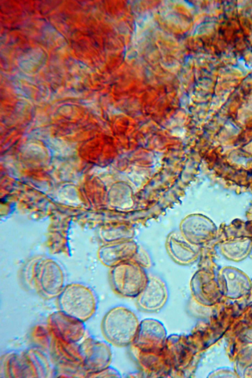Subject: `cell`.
Instances as JSON below:
<instances>
[{
  "label": "cell",
  "mask_w": 252,
  "mask_h": 378,
  "mask_svg": "<svg viewBox=\"0 0 252 378\" xmlns=\"http://www.w3.org/2000/svg\"><path fill=\"white\" fill-rule=\"evenodd\" d=\"M140 326L136 315L122 306L114 307L104 315L101 330L110 345L125 346L135 340Z\"/></svg>",
  "instance_id": "1"
},
{
  "label": "cell",
  "mask_w": 252,
  "mask_h": 378,
  "mask_svg": "<svg viewBox=\"0 0 252 378\" xmlns=\"http://www.w3.org/2000/svg\"><path fill=\"white\" fill-rule=\"evenodd\" d=\"M57 298L60 310L84 322L92 318L97 310V295L83 284L65 286Z\"/></svg>",
  "instance_id": "2"
},
{
  "label": "cell",
  "mask_w": 252,
  "mask_h": 378,
  "mask_svg": "<svg viewBox=\"0 0 252 378\" xmlns=\"http://www.w3.org/2000/svg\"><path fill=\"white\" fill-rule=\"evenodd\" d=\"M110 344L92 337L79 344L82 367L86 374L99 372L109 366L112 359Z\"/></svg>",
  "instance_id": "3"
},
{
  "label": "cell",
  "mask_w": 252,
  "mask_h": 378,
  "mask_svg": "<svg viewBox=\"0 0 252 378\" xmlns=\"http://www.w3.org/2000/svg\"><path fill=\"white\" fill-rule=\"evenodd\" d=\"M47 325L54 338L70 343H78L86 332L84 322L60 310L49 316Z\"/></svg>",
  "instance_id": "4"
},
{
  "label": "cell",
  "mask_w": 252,
  "mask_h": 378,
  "mask_svg": "<svg viewBox=\"0 0 252 378\" xmlns=\"http://www.w3.org/2000/svg\"><path fill=\"white\" fill-rule=\"evenodd\" d=\"M37 278L39 291L47 298L58 297L65 287L61 269L54 265L44 266L39 270Z\"/></svg>",
  "instance_id": "5"
},
{
  "label": "cell",
  "mask_w": 252,
  "mask_h": 378,
  "mask_svg": "<svg viewBox=\"0 0 252 378\" xmlns=\"http://www.w3.org/2000/svg\"><path fill=\"white\" fill-rule=\"evenodd\" d=\"M165 287L159 284H150L137 296L138 308L146 312H156L162 309L168 299Z\"/></svg>",
  "instance_id": "6"
},
{
  "label": "cell",
  "mask_w": 252,
  "mask_h": 378,
  "mask_svg": "<svg viewBox=\"0 0 252 378\" xmlns=\"http://www.w3.org/2000/svg\"><path fill=\"white\" fill-rule=\"evenodd\" d=\"M10 377H38L32 360L27 353H11L5 361Z\"/></svg>",
  "instance_id": "7"
},
{
  "label": "cell",
  "mask_w": 252,
  "mask_h": 378,
  "mask_svg": "<svg viewBox=\"0 0 252 378\" xmlns=\"http://www.w3.org/2000/svg\"><path fill=\"white\" fill-rule=\"evenodd\" d=\"M51 347L53 354L60 362L71 366H82L78 343H67L54 338Z\"/></svg>",
  "instance_id": "8"
},
{
  "label": "cell",
  "mask_w": 252,
  "mask_h": 378,
  "mask_svg": "<svg viewBox=\"0 0 252 378\" xmlns=\"http://www.w3.org/2000/svg\"><path fill=\"white\" fill-rule=\"evenodd\" d=\"M36 350L32 349L26 353L33 364L38 377H46L50 371L49 362L45 355Z\"/></svg>",
  "instance_id": "9"
},
{
  "label": "cell",
  "mask_w": 252,
  "mask_h": 378,
  "mask_svg": "<svg viewBox=\"0 0 252 378\" xmlns=\"http://www.w3.org/2000/svg\"><path fill=\"white\" fill-rule=\"evenodd\" d=\"M85 377L88 378H105L119 377L120 376L119 373L115 369L108 366L99 372L87 374Z\"/></svg>",
  "instance_id": "10"
}]
</instances>
